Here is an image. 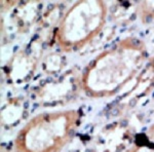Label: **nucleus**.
Segmentation results:
<instances>
[{
    "label": "nucleus",
    "instance_id": "39448f33",
    "mask_svg": "<svg viewBox=\"0 0 154 152\" xmlns=\"http://www.w3.org/2000/svg\"><path fill=\"white\" fill-rule=\"evenodd\" d=\"M146 137H147V140L151 143H154V123L151 124L147 129V133H146Z\"/></svg>",
    "mask_w": 154,
    "mask_h": 152
},
{
    "label": "nucleus",
    "instance_id": "20e7f679",
    "mask_svg": "<svg viewBox=\"0 0 154 152\" xmlns=\"http://www.w3.org/2000/svg\"><path fill=\"white\" fill-rule=\"evenodd\" d=\"M121 152H154V143H151L148 140L144 143H135Z\"/></svg>",
    "mask_w": 154,
    "mask_h": 152
},
{
    "label": "nucleus",
    "instance_id": "f257e3e1",
    "mask_svg": "<svg viewBox=\"0 0 154 152\" xmlns=\"http://www.w3.org/2000/svg\"><path fill=\"white\" fill-rule=\"evenodd\" d=\"M146 59V45L141 39H120L85 67L81 78L84 92L95 99L115 96L141 71Z\"/></svg>",
    "mask_w": 154,
    "mask_h": 152
},
{
    "label": "nucleus",
    "instance_id": "7ed1b4c3",
    "mask_svg": "<svg viewBox=\"0 0 154 152\" xmlns=\"http://www.w3.org/2000/svg\"><path fill=\"white\" fill-rule=\"evenodd\" d=\"M108 6L105 1H78L68 9L54 32V41L64 51H76L96 38L105 26Z\"/></svg>",
    "mask_w": 154,
    "mask_h": 152
},
{
    "label": "nucleus",
    "instance_id": "f03ea898",
    "mask_svg": "<svg viewBox=\"0 0 154 152\" xmlns=\"http://www.w3.org/2000/svg\"><path fill=\"white\" fill-rule=\"evenodd\" d=\"M80 124L77 109L44 111L29 119L17 133L12 152H62Z\"/></svg>",
    "mask_w": 154,
    "mask_h": 152
}]
</instances>
